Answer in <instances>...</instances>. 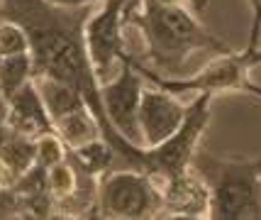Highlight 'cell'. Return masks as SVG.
<instances>
[{"label": "cell", "instance_id": "obj_1", "mask_svg": "<svg viewBox=\"0 0 261 220\" xmlns=\"http://www.w3.org/2000/svg\"><path fill=\"white\" fill-rule=\"evenodd\" d=\"M0 12L3 17L15 20L27 30L34 76H49L71 86L86 101L88 110L98 120L102 139L113 147L122 164L144 172V147L117 135L102 110L100 83L95 79L83 42V22L88 17V8L68 10L46 0H0Z\"/></svg>", "mask_w": 261, "mask_h": 220}, {"label": "cell", "instance_id": "obj_2", "mask_svg": "<svg viewBox=\"0 0 261 220\" xmlns=\"http://www.w3.org/2000/svg\"><path fill=\"white\" fill-rule=\"evenodd\" d=\"M127 25L142 35L149 69L164 76H181L193 54H227L232 46L213 35L195 12L181 5H159L154 0H137L129 8Z\"/></svg>", "mask_w": 261, "mask_h": 220}, {"label": "cell", "instance_id": "obj_3", "mask_svg": "<svg viewBox=\"0 0 261 220\" xmlns=\"http://www.w3.org/2000/svg\"><path fill=\"white\" fill-rule=\"evenodd\" d=\"M191 169L210 193V220H261V157L232 159L195 150Z\"/></svg>", "mask_w": 261, "mask_h": 220}, {"label": "cell", "instance_id": "obj_4", "mask_svg": "<svg viewBox=\"0 0 261 220\" xmlns=\"http://www.w3.org/2000/svg\"><path fill=\"white\" fill-rule=\"evenodd\" d=\"M135 69L144 76V81L159 86L173 95H186V93H210L213 98L220 93H242L261 101V86L254 83L251 69L259 66V46L254 52H227V54H215L213 61H207L200 71L195 74H181V76H164L159 71L149 69L132 54Z\"/></svg>", "mask_w": 261, "mask_h": 220}, {"label": "cell", "instance_id": "obj_5", "mask_svg": "<svg viewBox=\"0 0 261 220\" xmlns=\"http://www.w3.org/2000/svg\"><path fill=\"white\" fill-rule=\"evenodd\" d=\"M95 215L108 220H149L159 218L161 193L156 181L139 169L105 172L98 176Z\"/></svg>", "mask_w": 261, "mask_h": 220}, {"label": "cell", "instance_id": "obj_6", "mask_svg": "<svg viewBox=\"0 0 261 220\" xmlns=\"http://www.w3.org/2000/svg\"><path fill=\"white\" fill-rule=\"evenodd\" d=\"M137 0H105L88 12L83 22V42L98 83L108 81L129 57L125 32L129 30L127 15Z\"/></svg>", "mask_w": 261, "mask_h": 220}, {"label": "cell", "instance_id": "obj_7", "mask_svg": "<svg viewBox=\"0 0 261 220\" xmlns=\"http://www.w3.org/2000/svg\"><path fill=\"white\" fill-rule=\"evenodd\" d=\"M210 108H213V95L195 93V98L188 103V113L183 117L181 128L161 144L144 147V174H149L154 181H164L169 176L191 169L200 137L210 125Z\"/></svg>", "mask_w": 261, "mask_h": 220}, {"label": "cell", "instance_id": "obj_8", "mask_svg": "<svg viewBox=\"0 0 261 220\" xmlns=\"http://www.w3.org/2000/svg\"><path fill=\"white\" fill-rule=\"evenodd\" d=\"M142 91H144V76L135 69L132 54L122 61V66L108 81L100 83L102 110H105L108 123L113 125L117 135H122L127 142L139 144V147H142V137H139L137 110H139Z\"/></svg>", "mask_w": 261, "mask_h": 220}, {"label": "cell", "instance_id": "obj_9", "mask_svg": "<svg viewBox=\"0 0 261 220\" xmlns=\"http://www.w3.org/2000/svg\"><path fill=\"white\" fill-rule=\"evenodd\" d=\"M186 113H188V103H181L173 93L164 91L154 83L151 88L144 86L139 98V110H137L142 147H154L169 139L181 128Z\"/></svg>", "mask_w": 261, "mask_h": 220}, {"label": "cell", "instance_id": "obj_10", "mask_svg": "<svg viewBox=\"0 0 261 220\" xmlns=\"http://www.w3.org/2000/svg\"><path fill=\"white\" fill-rule=\"evenodd\" d=\"M161 193V213L171 218H207L210 210V193L207 186L193 169L156 181Z\"/></svg>", "mask_w": 261, "mask_h": 220}, {"label": "cell", "instance_id": "obj_11", "mask_svg": "<svg viewBox=\"0 0 261 220\" xmlns=\"http://www.w3.org/2000/svg\"><path fill=\"white\" fill-rule=\"evenodd\" d=\"M8 115H5V125L17 132H22L27 137H42L46 132H54L51 117L46 113V105L42 101V95L37 91L34 79L30 83H24L20 91L10 95L8 101Z\"/></svg>", "mask_w": 261, "mask_h": 220}, {"label": "cell", "instance_id": "obj_12", "mask_svg": "<svg viewBox=\"0 0 261 220\" xmlns=\"http://www.w3.org/2000/svg\"><path fill=\"white\" fill-rule=\"evenodd\" d=\"M37 164V139L17 130L0 128V186L17 184Z\"/></svg>", "mask_w": 261, "mask_h": 220}, {"label": "cell", "instance_id": "obj_13", "mask_svg": "<svg viewBox=\"0 0 261 220\" xmlns=\"http://www.w3.org/2000/svg\"><path fill=\"white\" fill-rule=\"evenodd\" d=\"M66 157L71 159V164L79 169L81 174L98 179L100 174L110 172V166H113L117 154H115V150L102 137H95L91 142H83L79 147L68 150Z\"/></svg>", "mask_w": 261, "mask_h": 220}, {"label": "cell", "instance_id": "obj_14", "mask_svg": "<svg viewBox=\"0 0 261 220\" xmlns=\"http://www.w3.org/2000/svg\"><path fill=\"white\" fill-rule=\"evenodd\" d=\"M34 79L32 54H15V57H0V95L8 101L10 95L22 88L24 83Z\"/></svg>", "mask_w": 261, "mask_h": 220}, {"label": "cell", "instance_id": "obj_15", "mask_svg": "<svg viewBox=\"0 0 261 220\" xmlns=\"http://www.w3.org/2000/svg\"><path fill=\"white\" fill-rule=\"evenodd\" d=\"M30 52V35L20 22L3 20L0 22V57H15Z\"/></svg>", "mask_w": 261, "mask_h": 220}, {"label": "cell", "instance_id": "obj_16", "mask_svg": "<svg viewBox=\"0 0 261 220\" xmlns=\"http://www.w3.org/2000/svg\"><path fill=\"white\" fill-rule=\"evenodd\" d=\"M66 144L61 142L57 132H46L42 137H37V164L42 169H49L57 162L66 159Z\"/></svg>", "mask_w": 261, "mask_h": 220}, {"label": "cell", "instance_id": "obj_17", "mask_svg": "<svg viewBox=\"0 0 261 220\" xmlns=\"http://www.w3.org/2000/svg\"><path fill=\"white\" fill-rule=\"evenodd\" d=\"M249 10H251V22H249V39H247V52H254L259 46L261 37V0H249Z\"/></svg>", "mask_w": 261, "mask_h": 220}, {"label": "cell", "instance_id": "obj_18", "mask_svg": "<svg viewBox=\"0 0 261 220\" xmlns=\"http://www.w3.org/2000/svg\"><path fill=\"white\" fill-rule=\"evenodd\" d=\"M51 5H59V8H68V10H79V8H95V5H102L105 0H46Z\"/></svg>", "mask_w": 261, "mask_h": 220}, {"label": "cell", "instance_id": "obj_19", "mask_svg": "<svg viewBox=\"0 0 261 220\" xmlns=\"http://www.w3.org/2000/svg\"><path fill=\"white\" fill-rule=\"evenodd\" d=\"M159 5H181V8H188L191 12H203L207 8V0H154Z\"/></svg>", "mask_w": 261, "mask_h": 220}, {"label": "cell", "instance_id": "obj_20", "mask_svg": "<svg viewBox=\"0 0 261 220\" xmlns=\"http://www.w3.org/2000/svg\"><path fill=\"white\" fill-rule=\"evenodd\" d=\"M5 115H8V103H5V98L0 95V128L5 125Z\"/></svg>", "mask_w": 261, "mask_h": 220}, {"label": "cell", "instance_id": "obj_21", "mask_svg": "<svg viewBox=\"0 0 261 220\" xmlns=\"http://www.w3.org/2000/svg\"><path fill=\"white\" fill-rule=\"evenodd\" d=\"M259 66H261V46H259Z\"/></svg>", "mask_w": 261, "mask_h": 220}]
</instances>
